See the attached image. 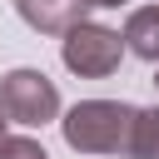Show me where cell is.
<instances>
[{
  "label": "cell",
  "mask_w": 159,
  "mask_h": 159,
  "mask_svg": "<svg viewBox=\"0 0 159 159\" xmlns=\"http://www.w3.org/2000/svg\"><path fill=\"white\" fill-rule=\"evenodd\" d=\"M15 10L35 35H65L75 20H84V0H15Z\"/></svg>",
  "instance_id": "277c9868"
},
{
  "label": "cell",
  "mask_w": 159,
  "mask_h": 159,
  "mask_svg": "<svg viewBox=\"0 0 159 159\" xmlns=\"http://www.w3.org/2000/svg\"><path fill=\"white\" fill-rule=\"evenodd\" d=\"M154 89H159V75H154Z\"/></svg>",
  "instance_id": "30bf717a"
},
{
  "label": "cell",
  "mask_w": 159,
  "mask_h": 159,
  "mask_svg": "<svg viewBox=\"0 0 159 159\" xmlns=\"http://www.w3.org/2000/svg\"><path fill=\"white\" fill-rule=\"evenodd\" d=\"M5 124H10V119H5V114H0V139H5Z\"/></svg>",
  "instance_id": "9c48e42d"
},
{
  "label": "cell",
  "mask_w": 159,
  "mask_h": 159,
  "mask_svg": "<svg viewBox=\"0 0 159 159\" xmlns=\"http://www.w3.org/2000/svg\"><path fill=\"white\" fill-rule=\"evenodd\" d=\"M119 5H129V0H84V10H119Z\"/></svg>",
  "instance_id": "ba28073f"
},
{
  "label": "cell",
  "mask_w": 159,
  "mask_h": 159,
  "mask_svg": "<svg viewBox=\"0 0 159 159\" xmlns=\"http://www.w3.org/2000/svg\"><path fill=\"white\" fill-rule=\"evenodd\" d=\"M0 159H50V154H45V144L30 139V134H5V139H0Z\"/></svg>",
  "instance_id": "52a82bcc"
},
{
  "label": "cell",
  "mask_w": 159,
  "mask_h": 159,
  "mask_svg": "<svg viewBox=\"0 0 159 159\" xmlns=\"http://www.w3.org/2000/svg\"><path fill=\"white\" fill-rule=\"evenodd\" d=\"M129 159H159V104L134 114V139H129Z\"/></svg>",
  "instance_id": "8992f818"
},
{
  "label": "cell",
  "mask_w": 159,
  "mask_h": 159,
  "mask_svg": "<svg viewBox=\"0 0 159 159\" xmlns=\"http://www.w3.org/2000/svg\"><path fill=\"white\" fill-rule=\"evenodd\" d=\"M124 55H129L124 50V35L109 30V25H99V20H75L65 30V40H60V60L80 80H109Z\"/></svg>",
  "instance_id": "7a4b0ae2"
},
{
  "label": "cell",
  "mask_w": 159,
  "mask_h": 159,
  "mask_svg": "<svg viewBox=\"0 0 159 159\" xmlns=\"http://www.w3.org/2000/svg\"><path fill=\"white\" fill-rule=\"evenodd\" d=\"M0 114L10 124H25V129H40V124H55L60 119V89L45 70H10L0 75Z\"/></svg>",
  "instance_id": "3957f363"
},
{
  "label": "cell",
  "mask_w": 159,
  "mask_h": 159,
  "mask_svg": "<svg viewBox=\"0 0 159 159\" xmlns=\"http://www.w3.org/2000/svg\"><path fill=\"white\" fill-rule=\"evenodd\" d=\"M119 35H124V50H129V55L159 65V5H139V10H129V20H124Z\"/></svg>",
  "instance_id": "5b68a950"
},
{
  "label": "cell",
  "mask_w": 159,
  "mask_h": 159,
  "mask_svg": "<svg viewBox=\"0 0 159 159\" xmlns=\"http://www.w3.org/2000/svg\"><path fill=\"white\" fill-rule=\"evenodd\" d=\"M134 104L124 99H80L65 109L60 134L75 154H129L134 139Z\"/></svg>",
  "instance_id": "6da1fadb"
}]
</instances>
